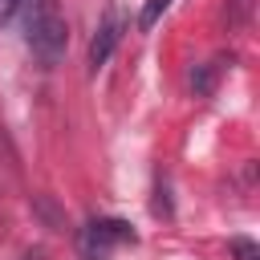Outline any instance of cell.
Returning <instances> with one entry per match:
<instances>
[{
	"label": "cell",
	"instance_id": "1",
	"mask_svg": "<svg viewBox=\"0 0 260 260\" xmlns=\"http://www.w3.org/2000/svg\"><path fill=\"white\" fill-rule=\"evenodd\" d=\"M24 8H28L24 45L32 49V57L41 65H57L61 53H65V41H69V28H65V16H61L57 0H28Z\"/></svg>",
	"mask_w": 260,
	"mask_h": 260
},
{
	"label": "cell",
	"instance_id": "2",
	"mask_svg": "<svg viewBox=\"0 0 260 260\" xmlns=\"http://www.w3.org/2000/svg\"><path fill=\"white\" fill-rule=\"evenodd\" d=\"M122 244H134V232H130L126 219H89L77 232L81 260H110L114 248H122Z\"/></svg>",
	"mask_w": 260,
	"mask_h": 260
},
{
	"label": "cell",
	"instance_id": "3",
	"mask_svg": "<svg viewBox=\"0 0 260 260\" xmlns=\"http://www.w3.org/2000/svg\"><path fill=\"white\" fill-rule=\"evenodd\" d=\"M118 37H122V16H118V12H106V20L98 24V32H93V41H89V65H93V69H102V65L110 61Z\"/></svg>",
	"mask_w": 260,
	"mask_h": 260
},
{
	"label": "cell",
	"instance_id": "4",
	"mask_svg": "<svg viewBox=\"0 0 260 260\" xmlns=\"http://www.w3.org/2000/svg\"><path fill=\"white\" fill-rule=\"evenodd\" d=\"M215 73H219V65H203L199 73H191L195 93H211V89H215Z\"/></svg>",
	"mask_w": 260,
	"mask_h": 260
},
{
	"label": "cell",
	"instance_id": "5",
	"mask_svg": "<svg viewBox=\"0 0 260 260\" xmlns=\"http://www.w3.org/2000/svg\"><path fill=\"white\" fill-rule=\"evenodd\" d=\"M228 248H232V256H236V260H260V248H256L252 240H244V236H236Z\"/></svg>",
	"mask_w": 260,
	"mask_h": 260
},
{
	"label": "cell",
	"instance_id": "6",
	"mask_svg": "<svg viewBox=\"0 0 260 260\" xmlns=\"http://www.w3.org/2000/svg\"><path fill=\"white\" fill-rule=\"evenodd\" d=\"M167 4H171V0H146V8H142V16H138V24H142V28H150V24L167 12Z\"/></svg>",
	"mask_w": 260,
	"mask_h": 260
},
{
	"label": "cell",
	"instance_id": "7",
	"mask_svg": "<svg viewBox=\"0 0 260 260\" xmlns=\"http://www.w3.org/2000/svg\"><path fill=\"white\" fill-rule=\"evenodd\" d=\"M248 12H252V0H228V20L232 24H244Z\"/></svg>",
	"mask_w": 260,
	"mask_h": 260
},
{
	"label": "cell",
	"instance_id": "8",
	"mask_svg": "<svg viewBox=\"0 0 260 260\" xmlns=\"http://www.w3.org/2000/svg\"><path fill=\"white\" fill-rule=\"evenodd\" d=\"M24 4H28V0H0V24H8V20L24 8Z\"/></svg>",
	"mask_w": 260,
	"mask_h": 260
}]
</instances>
